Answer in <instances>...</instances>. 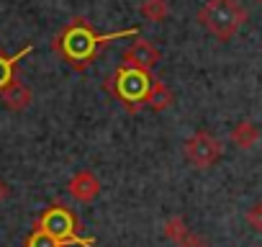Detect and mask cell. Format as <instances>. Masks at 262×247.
Returning a JSON list of instances; mask_svg holds the SVG:
<instances>
[{
	"instance_id": "cell-2",
	"label": "cell",
	"mask_w": 262,
	"mask_h": 247,
	"mask_svg": "<svg viewBox=\"0 0 262 247\" xmlns=\"http://www.w3.org/2000/svg\"><path fill=\"white\" fill-rule=\"evenodd\" d=\"M137 34L134 29L131 31H123V34H111V36H98L85 21H75L72 26L64 29V34L59 36V49L67 59L72 62H85V59H93L98 47L105 44L108 39H118V36H131Z\"/></svg>"
},
{
	"instance_id": "cell-9",
	"label": "cell",
	"mask_w": 262,
	"mask_h": 247,
	"mask_svg": "<svg viewBox=\"0 0 262 247\" xmlns=\"http://www.w3.org/2000/svg\"><path fill=\"white\" fill-rule=\"evenodd\" d=\"M0 95H3V103L8 106V108H13V111H24L29 103H31V90L24 85V83H11L3 93H0Z\"/></svg>"
},
{
	"instance_id": "cell-14",
	"label": "cell",
	"mask_w": 262,
	"mask_h": 247,
	"mask_svg": "<svg viewBox=\"0 0 262 247\" xmlns=\"http://www.w3.org/2000/svg\"><path fill=\"white\" fill-rule=\"evenodd\" d=\"M13 62L16 59H6L0 54V90H6L13 83Z\"/></svg>"
},
{
	"instance_id": "cell-15",
	"label": "cell",
	"mask_w": 262,
	"mask_h": 247,
	"mask_svg": "<svg viewBox=\"0 0 262 247\" xmlns=\"http://www.w3.org/2000/svg\"><path fill=\"white\" fill-rule=\"evenodd\" d=\"M178 247H208V244H206V239H203V237H198V234H188Z\"/></svg>"
},
{
	"instance_id": "cell-5",
	"label": "cell",
	"mask_w": 262,
	"mask_h": 247,
	"mask_svg": "<svg viewBox=\"0 0 262 247\" xmlns=\"http://www.w3.org/2000/svg\"><path fill=\"white\" fill-rule=\"evenodd\" d=\"M160 49L149 42V39H134L128 47H126V52H123V62H121V67H128V70H139V72H152L155 67H157V62H160Z\"/></svg>"
},
{
	"instance_id": "cell-6",
	"label": "cell",
	"mask_w": 262,
	"mask_h": 247,
	"mask_svg": "<svg viewBox=\"0 0 262 247\" xmlns=\"http://www.w3.org/2000/svg\"><path fill=\"white\" fill-rule=\"evenodd\" d=\"M67 191H70V196H72L75 201H80V203H90V201H95V196L100 193V180L95 178V173H90V170H80V173L72 175Z\"/></svg>"
},
{
	"instance_id": "cell-11",
	"label": "cell",
	"mask_w": 262,
	"mask_h": 247,
	"mask_svg": "<svg viewBox=\"0 0 262 247\" xmlns=\"http://www.w3.org/2000/svg\"><path fill=\"white\" fill-rule=\"evenodd\" d=\"M165 237L170 239V242H175V244H180L190 232H188V224H185V219L183 216H170L167 221H165Z\"/></svg>"
},
{
	"instance_id": "cell-17",
	"label": "cell",
	"mask_w": 262,
	"mask_h": 247,
	"mask_svg": "<svg viewBox=\"0 0 262 247\" xmlns=\"http://www.w3.org/2000/svg\"><path fill=\"white\" fill-rule=\"evenodd\" d=\"M257 3H259V8H262V0H257Z\"/></svg>"
},
{
	"instance_id": "cell-12",
	"label": "cell",
	"mask_w": 262,
	"mask_h": 247,
	"mask_svg": "<svg viewBox=\"0 0 262 247\" xmlns=\"http://www.w3.org/2000/svg\"><path fill=\"white\" fill-rule=\"evenodd\" d=\"M26 247H64V244L59 239H54L52 234H47L41 229H34L29 234V239H26Z\"/></svg>"
},
{
	"instance_id": "cell-3",
	"label": "cell",
	"mask_w": 262,
	"mask_h": 247,
	"mask_svg": "<svg viewBox=\"0 0 262 247\" xmlns=\"http://www.w3.org/2000/svg\"><path fill=\"white\" fill-rule=\"evenodd\" d=\"M183 152H185V160L195 168V170H206V168H213L221 155H224V145L219 137H213L211 132L206 129H198L193 132L185 145H183Z\"/></svg>"
},
{
	"instance_id": "cell-13",
	"label": "cell",
	"mask_w": 262,
	"mask_h": 247,
	"mask_svg": "<svg viewBox=\"0 0 262 247\" xmlns=\"http://www.w3.org/2000/svg\"><path fill=\"white\" fill-rule=\"evenodd\" d=\"M244 221L252 232H262V201H254L247 211H244Z\"/></svg>"
},
{
	"instance_id": "cell-10",
	"label": "cell",
	"mask_w": 262,
	"mask_h": 247,
	"mask_svg": "<svg viewBox=\"0 0 262 247\" xmlns=\"http://www.w3.org/2000/svg\"><path fill=\"white\" fill-rule=\"evenodd\" d=\"M139 13L152 21V24H162L170 16V3L167 0H142L139 3Z\"/></svg>"
},
{
	"instance_id": "cell-1",
	"label": "cell",
	"mask_w": 262,
	"mask_h": 247,
	"mask_svg": "<svg viewBox=\"0 0 262 247\" xmlns=\"http://www.w3.org/2000/svg\"><path fill=\"white\" fill-rule=\"evenodd\" d=\"M247 16L249 13L239 0H206V6L198 11L201 26L219 42H231L244 26Z\"/></svg>"
},
{
	"instance_id": "cell-8",
	"label": "cell",
	"mask_w": 262,
	"mask_h": 247,
	"mask_svg": "<svg viewBox=\"0 0 262 247\" xmlns=\"http://www.w3.org/2000/svg\"><path fill=\"white\" fill-rule=\"evenodd\" d=\"M172 103H175V95H172L170 85L162 80H152V88L147 93V106L152 111H167Z\"/></svg>"
},
{
	"instance_id": "cell-16",
	"label": "cell",
	"mask_w": 262,
	"mask_h": 247,
	"mask_svg": "<svg viewBox=\"0 0 262 247\" xmlns=\"http://www.w3.org/2000/svg\"><path fill=\"white\" fill-rule=\"evenodd\" d=\"M6 198H8V186H6L3 180H0V203H3Z\"/></svg>"
},
{
	"instance_id": "cell-4",
	"label": "cell",
	"mask_w": 262,
	"mask_h": 247,
	"mask_svg": "<svg viewBox=\"0 0 262 247\" xmlns=\"http://www.w3.org/2000/svg\"><path fill=\"white\" fill-rule=\"evenodd\" d=\"M113 93L128 103H147V93L152 88V77L149 72H139V70H128V67H118L113 75Z\"/></svg>"
},
{
	"instance_id": "cell-7",
	"label": "cell",
	"mask_w": 262,
	"mask_h": 247,
	"mask_svg": "<svg viewBox=\"0 0 262 247\" xmlns=\"http://www.w3.org/2000/svg\"><path fill=\"white\" fill-rule=\"evenodd\" d=\"M229 139L236 150H252L259 142V129H257V123L252 118H242L239 123H234Z\"/></svg>"
}]
</instances>
